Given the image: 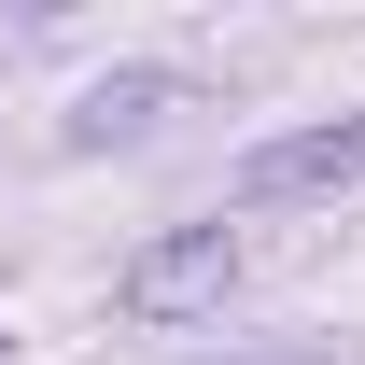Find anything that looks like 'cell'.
<instances>
[{
	"label": "cell",
	"instance_id": "obj_1",
	"mask_svg": "<svg viewBox=\"0 0 365 365\" xmlns=\"http://www.w3.org/2000/svg\"><path fill=\"white\" fill-rule=\"evenodd\" d=\"M225 281H239V225H169V239H140L113 267V309L127 323H197Z\"/></svg>",
	"mask_w": 365,
	"mask_h": 365
},
{
	"label": "cell",
	"instance_id": "obj_2",
	"mask_svg": "<svg viewBox=\"0 0 365 365\" xmlns=\"http://www.w3.org/2000/svg\"><path fill=\"white\" fill-rule=\"evenodd\" d=\"M365 182V113H337V127H281V140H253L239 155V211H281V197H351Z\"/></svg>",
	"mask_w": 365,
	"mask_h": 365
},
{
	"label": "cell",
	"instance_id": "obj_3",
	"mask_svg": "<svg viewBox=\"0 0 365 365\" xmlns=\"http://www.w3.org/2000/svg\"><path fill=\"white\" fill-rule=\"evenodd\" d=\"M169 113V71H113V85H85V113H71V140H127Z\"/></svg>",
	"mask_w": 365,
	"mask_h": 365
}]
</instances>
